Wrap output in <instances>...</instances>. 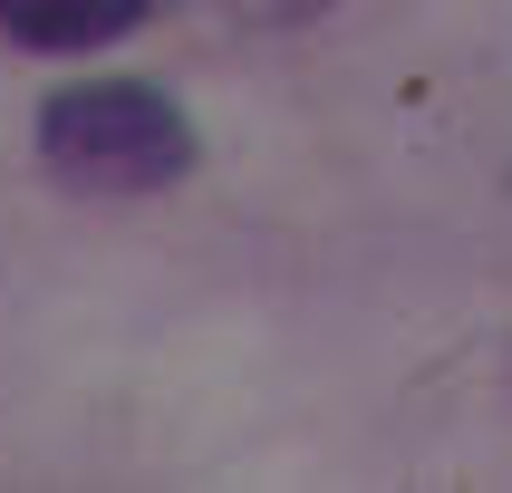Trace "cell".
<instances>
[{"instance_id": "cell-1", "label": "cell", "mask_w": 512, "mask_h": 493, "mask_svg": "<svg viewBox=\"0 0 512 493\" xmlns=\"http://www.w3.org/2000/svg\"><path fill=\"white\" fill-rule=\"evenodd\" d=\"M39 155L78 194H165L194 174V126L145 78H87L39 107Z\"/></svg>"}, {"instance_id": "cell-3", "label": "cell", "mask_w": 512, "mask_h": 493, "mask_svg": "<svg viewBox=\"0 0 512 493\" xmlns=\"http://www.w3.org/2000/svg\"><path fill=\"white\" fill-rule=\"evenodd\" d=\"M232 20H252V29H300V20H319V10H339V0H223Z\"/></svg>"}, {"instance_id": "cell-2", "label": "cell", "mask_w": 512, "mask_h": 493, "mask_svg": "<svg viewBox=\"0 0 512 493\" xmlns=\"http://www.w3.org/2000/svg\"><path fill=\"white\" fill-rule=\"evenodd\" d=\"M145 20V0H0V29L20 39V49H107L126 29Z\"/></svg>"}]
</instances>
